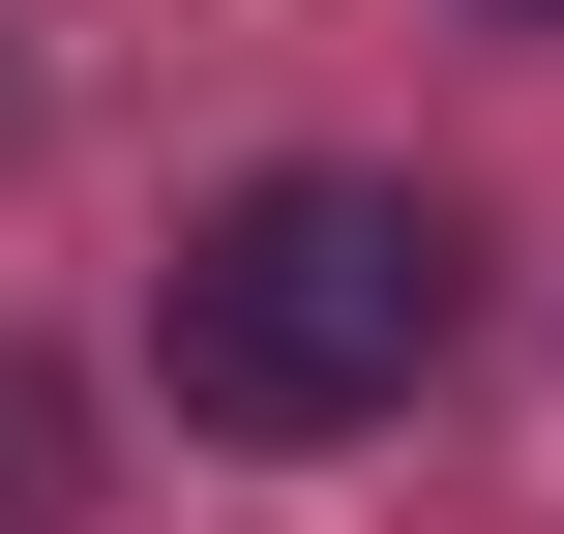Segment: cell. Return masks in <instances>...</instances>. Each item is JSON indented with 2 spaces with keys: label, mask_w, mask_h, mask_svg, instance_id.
Segmentation results:
<instances>
[{
  "label": "cell",
  "mask_w": 564,
  "mask_h": 534,
  "mask_svg": "<svg viewBox=\"0 0 564 534\" xmlns=\"http://www.w3.org/2000/svg\"><path fill=\"white\" fill-rule=\"evenodd\" d=\"M446 327H476V238L416 178H327V149L178 238V416L208 446H357V416H416Z\"/></svg>",
  "instance_id": "cell-1"
},
{
  "label": "cell",
  "mask_w": 564,
  "mask_h": 534,
  "mask_svg": "<svg viewBox=\"0 0 564 534\" xmlns=\"http://www.w3.org/2000/svg\"><path fill=\"white\" fill-rule=\"evenodd\" d=\"M0 534H59V386L0 357Z\"/></svg>",
  "instance_id": "cell-2"
}]
</instances>
